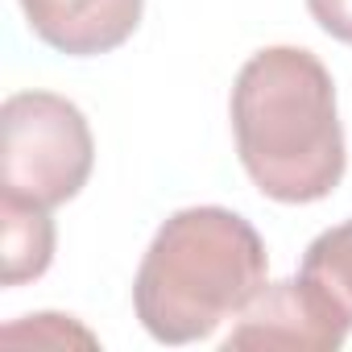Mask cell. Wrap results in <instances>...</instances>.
<instances>
[{"label": "cell", "instance_id": "cell-4", "mask_svg": "<svg viewBox=\"0 0 352 352\" xmlns=\"http://www.w3.org/2000/svg\"><path fill=\"white\" fill-rule=\"evenodd\" d=\"M348 311L311 278L265 282L249 307L236 315V327L224 336V352L241 348H290V352H331L348 340Z\"/></svg>", "mask_w": 352, "mask_h": 352}, {"label": "cell", "instance_id": "cell-7", "mask_svg": "<svg viewBox=\"0 0 352 352\" xmlns=\"http://www.w3.org/2000/svg\"><path fill=\"white\" fill-rule=\"evenodd\" d=\"M302 278L319 282L352 319V220L319 232L302 253Z\"/></svg>", "mask_w": 352, "mask_h": 352}, {"label": "cell", "instance_id": "cell-1", "mask_svg": "<svg viewBox=\"0 0 352 352\" xmlns=\"http://www.w3.org/2000/svg\"><path fill=\"white\" fill-rule=\"evenodd\" d=\"M241 166L278 204L327 199L344 179V129L327 67L302 46L257 50L232 83Z\"/></svg>", "mask_w": 352, "mask_h": 352}, {"label": "cell", "instance_id": "cell-2", "mask_svg": "<svg viewBox=\"0 0 352 352\" xmlns=\"http://www.w3.org/2000/svg\"><path fill=\"white\" fill-rule=\"evenodd\" d=\"M270 257L257 228L228 208L174 212L145 249L133 307L157 344H195L236 319L265 286Z\"/></svg>", "mask_w": 352, "mask_h": 352}, {"label": "cell", "instance_id": "cell-6", "mask_svg": "<svg viewBox=\"0 0 352 352\" xmlns=\"http://www.w3.org/2000/svg\"><path fill=\"white\" fill-rule=\"evenodd\" d=\"M54 220L50 208L0 191V282L21 286L50 270Z\"/></svg>", "mask_w": 352, "mask_h": 352}, {"label": "cell", "instance_id": "cell-5", "mask_svg": "<svg viewBox=\"0 0 352 352\" xmlns=\"http://www.w3.org/2000/svg\"><path fill=\"white\" fill-rule=\"evenodd\" d=\"M21 9L46 46L58 54L91 58L133 38L145 0H21Z\"/></svg>", "mask_w": 352, "mask_h": 352}, {"label": "cell", "instance_id": "cell-3", "mask_svg": "<svg viewBox=\"0 0 352 352\" xmlns=\"http://www.w3.org/2000/svg\"><path fill=\"white\" fill-rule=\"evenodd\" d=\"M87 116L54 91H17L0 104V191L42 208L75 199L91 174Z\"/></svg>", "mask_w": 352, "mask_h": 352}, {"label": "cell", "instance_id": "cell-8", "mask_svg": "<svg viewBox=\"0 0 352 352\" xmlns=\"http://www.w3.org/2000/svg\"><path fill=\"white\" fill-rule=\"evenodd\" d=\"M25 336H34V340H50V344H71V340H79V344H96V336L83 331L79 323H71L67 315H34V323H13V327H5V340H25Z\"/></svg>", "mask_w": 352, "mask_h": 352}, {"label": "cell", "instance_id": "cell-9", "mask_svg": "<svg viewBox=\"0 0 352 352\" xmlns=\"http://www.w3.org/2000/svg\"><path fill=\"white\" fill-rule=\"evenodd\" d=\"M307 9H311V17L319 21L323 34L352 46V0H307Z\"/></svg>", "mask_w": 352, "mask_h": 352}]
</instances>
